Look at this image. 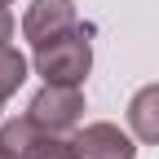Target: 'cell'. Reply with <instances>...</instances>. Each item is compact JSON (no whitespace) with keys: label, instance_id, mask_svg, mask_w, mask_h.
<instances>
[{"label":"cell","instance_id":"obj_1","mask_svg":"<svg viewBox=\"0 0 159 159\" xmlns=\"http://www.w3.org/2000/svg\"><path fill=\"white\" fill-rule=\"evenodd\" d=\"M93 27H71L35 49V75L44 84H84L93 71Z\"/></svg>","mask_w":159,"mask_h":159},{"label":"cell","instance_id":"obj_2","mask_svg":"<svg viewBox=\"0 0 159 159\" xmlns=\"http://www.w3.org/2000/svg\"><path fill=\"white\" fill-rule=\"evenodd\" d=\"M0 150L9 159H75V142H66L62 133H49L31 115L0 124Z\"/></svg>","mask_w":159,"mask_h":159},{"label":"cell","instance_id":"obj_3","mask_svg":"<svg viewBox=\"0 0 159 159\" xmlns=\"http://www.w3.org/2000/svg\"><path fill=\"white\" fill-rule=\"evenodd\" d=\"M27 115L49 133H75L84 124V93H80V84H44L31 97Z\"/></svg>","mask_w":159,"mask_h":159},{"label":"cell","instance_id":"obj_4","mask_svg":"<svg viewBox=\"0 0 159 159\" xmlns=\"http://www.w3.org/2000/svg\"><path fill=\"white\" fill-rule=\"evenodd\" d=\"M71 27H80L75 0H31L27 13H22V35L31 40V49L49 44L53 35H62Z\"/></svg>","mask_w":159,"mask_h":159},{"label":"cell","instance_id":"obj_5","mask_svg":"<svg viewBox=\"0 0 159 159\" xmlns=\"http://www.w3.org/2000/svg\"><path fill=\"white\" fill-rule=\"evenodd\" d=\"M75 159H137V146L133 137L111 124V119H97V124H84L75 128Z\"/></svg>","mask_w":159,"mask_h":159},{"label":"cell","instance_id":"obj_6","mask_svg":"<svg viewBox=\"0 0 159 159\" xmlns=\"http://www.w3.org/2000/svg\"><path fill=\"white\" fill-rule=\"evenodd\" d=\"M128 133L146 146H159V84H146L128 102Z\"/></svg>","mask_w":159,"mask_h":159},{"label":"cell","instance_id":"obj_7","mask_svg":"<svg viewBox=\"0 0 159 159\" xmlns=\"http://www.w3.org/2000/svg\"><path fill=\"white\" fill-rule=\"evenodd\" d=\"M22 80H27V57L13 44H0V106L22 89Z\"/></svg>","mask_w":159,"mask_h":159},{"label":"cell","instance_id":"obj_8","mask_svg":"<svg viewBox=\"0 0 159 159\" xmlns=\"http://www.w3.org/2000/svg\"><path fill=\"white\" fill-rule=\"evenodd\" d=\"M9 40H13V13L0 5V44H9Z\"/></svg>","mask_w":159,"mask_h":159},{"label":"cell","instance_id":"obj_9","mask_svg":"<svg viewBox=\"0 0 159 159\" xmlns=\"http://www.w3.org/2000/svg\"><path fill=\"white\" fill-rule=\"evenodd\" d=\"M0 5H13V0H0Z\"/></svg>","mask_w":159,"mask_h":159},{"label":"cell","instance_id":"obj_10","mask_svg":"<svg viewBox=\"0 0 159 159\" xmlns=\"http://www.w3.org/2000/svg\"><path fill=\"white\" fill-rule=\"evenodd\" d=\"M0 159H9V155H5V150H0Z\"/></svg>","mask_w":159,"mask_h":159}]
</instances>
